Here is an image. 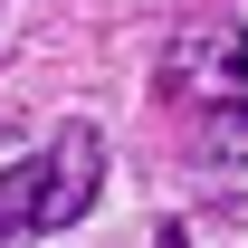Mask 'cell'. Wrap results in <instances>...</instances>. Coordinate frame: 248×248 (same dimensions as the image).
Instances as JSON below:
<instances>
[{
    "mask_svg": "<svg viewBox=\"0 0 248 248\" xmlns=\"http://www.w3.org/2000/svg\"><path fill=\"white\" fill-rule=\"evenodd\" d=\"M162 95L191 105L201 124L229 115V105L248 95V38L239 29H182L172 48H162Z\"/></svg>",
    "mask_w": 248,
    "mask_h": 248,
    "instance_id": "2",
    "label": "cell"
},
{
    "mask_svg": "<svg viewBox=\"0 0 248 248\" xmlns=\"http://www.w3.org/2000/svg\"><path fill=\"white\" fill-rule=\"evenodd\" d=\"M201 134H210V162H239V182H248V95L229 105V115H210Z\"/></svg>",
    "mask_w": 248,
    "mask_h": 248,
    "instance_id": "3",
    "label": "cell"
},
{
    "mask_svg": "<svg viewBox=\"0 0 248 248\" xmlns=\"http://www.w3.org/2000/svg\"><path fill=\"white\" fill-rule=\"evenodd\" d=\"M95 191H105V134L95 124H58L29 162L0 172V248H29L48 229H67V219H86Z\"/></svg>",
    "mask_w": 248,
    "mask_h": 248,
    "instance_id": "1",
    "label": "cell"
}]
</instances>
